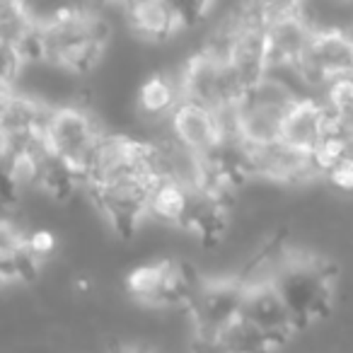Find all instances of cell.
I'll list each match as a JSON object with an SVG mask.
<instances>
[{
  "label": "cell",
  "mask_w": 353,
  "mask_h": 353,
  "mask_svg": "<svg viewBox=\"0 0 353 353\" xmlns=\"http://www.w3.org/2000/svg\"><path fill=\"white\" fill-rule=\"evenodd\" d=\"M252 8L261 12V17L266 15H276V12L283 10H295V8H303L305 0H245Z\"/></svg>",
  "instance_id": "cb8c5ba5"
},
{
  "label": "cell",
  "mask_w": 353,
  "mask_h": 353,
  "mask_svg": "<svg viewBox=\"0 0 353 353\" xmlns=\"http://www.w3.org/2000/svg\"><path fill=\"white\" fill-rule=\"evenodd\" d=\"M179 102H182L179 80H172L165 73L148 75L136 94L138 109L148 119H170Z\"/></svg>",
  "instance_id": "ac0fdd59"
},
{
  "label": "cell",
  "mask_w": 353,
  "mask_h": 353,
  "mask_svg": "<svg viewBox=\"0 0 353 353\" xmlns=\"http://www.w3.org/2000/svg\"><path fill=\"white\" fill-rule=\"evenodd\" d=\"M112 25L104 15L85 6H59L41 17L44 63L70 75H90L107 51Z\"/></svg>",
  "instance_id": "6da1fadb"
},
{
  "label": "cell",
  "mask_w": 353,
  "mask_h": 353,
  "mask_svg": "<svg viewBox=\"0 0 353 353\" xmlns=\"http://www.w3.org/2000/svg\"><path fill=\"white\" fill-rule=\"evenodd\" d=\"M94 3H99V6H112V8H121V10H126L131 3H136V0H94Z\"/></svg>",
  "instance_id": "484cf974"
},
{
  "label": "cell",
  "mask_w": 353,
  "mask_h": 353,
  "mask_svg": "<svg viewBox=\"0 0 353 353\" xmlns=\"http://www.w3.org/2000/svg\"><path fill=\"white\" fill-rule=\"evenodd\" d=\"M155 182V176L131 174L114 179V182L92 184L88 187V194L114 230V235L121 240H131L141 223L150 216V199Z\"/></svg>",
  "instance_id": "5b68a950"
},
{
  "label": "cell",
  "mask_w": 353,
  "mask_h": 353,
  "mask_svg": "<svg viewBox=\"0 0 353 353\" xmlns=\"http://www.w3.org/2000/svg\"><path fill=\"white\" fill-rule=\"evenodd\" d=\"M329 126H332V114H329L327 104L317 97L303 94L285 117L281 141L312 155L322 138L327 136Z\"/></svg>",
  "instance_id": "5bb4252c"
},
{
  "label": "cell",
  "mask_w": 353,
  "mask_h": 353,
  "mask_svg": "<svg viewBox=\"0 0 353 353\" xmlns=\"http://www.w3.org/2000/svg\"><path fill=\"white\" fill-rule=\"evenodd\" d=\"M339 3H351V0H339Z\"/></svg>",
  "instance_id": "4316f807"
},
{
  "label": "cell",
  "mask_w": 353,
  "mask_h": 353,
  "mask_svg": "<svg viewBox=\"0 0 353 353\" xmlns=\"http://www.w3.org/2000/svg\"><path fill=\"white\" fill-rule=\"evenodd\" d=\"M266 46H269V65L271 73H288L295 75L300 59L312 39V22L305 17L303 8L283 10L276 15H266Z\"/></svg>",
  "instance_id": "8fae6325"
},
{
  "label": "cell",
  "mask_w": 353,
  "mask_h": 353,
  "mask_svg": "<svg viewBox=\"0 0 353 353\" xmlns=\"http://www.w3.org/2000/svg\"><path fill=\"white\" fill-rule=\"evenodd\" d=\"M51 109L44 102L30 94L3 90V109H0V131L3 145L8 148H30V150H46L44 136L49 126Z\"/></svg>",
  "instance_id": "9c48e42d"
},
{
  "label": "cell",
  "mask_w": 353,
  "mask_h": 353,
  "mask_svg": "<svg viewBox=\"0 0 353 353\" xmlns=\"http://www.w3.org/2000/svg\"><path fill=\"white\" fill-rule=\"evenodd\" d=\"M27 235L22 225L6 218L3 221V232H0V276L3 283L10 285H30L39 279L41 274V259L30 250Z\"/></svg>",
  "instance_id": "9a60e30c"
},
{
  "label": "cell",
  "mask_w": 353,
  "mask_h": 353,
  "mask_svg": "<svg viewBox=\"0 0 353 353\" xmlns=\"http://www.w3.org/2000/svg\"><path fill=\"white\" fill-rule=\"evenodd\" d=\"M327 182L339 192H353V152L327 172Z\"/></svg>",
  "instance_id": "7402d4cb"
},
{
  "label": "cell",
  "mask_w": 353,
  "mask_h": 353,
  "mask_svg": "<svg viewBox=\"0 0 353 353\" xmlns=\"http://www.w3.org/2000/svg\"><path fill=\"white\" fill-rule=\"evenodd\" d=\"M184 230L192 232L196 242L206 250L218 247L230 228V199L194 189V201L184 221Z\"/></svg>",
  "instance_id": "2e32d148"
},
{
  "label": "cell",
  "mask_w": 353,
  "mask_h": 353,
  "mask_svg": "<svg viewBox=\"0 0 353 353\" xmlns=\"http://www.w3.org/2000/svg\"><path fill=\"white\" fill-rule=\"evenodd\" d=\"M339 266L324 256H283L271 274L276 290L293 314L298 332L332 314Z\"/></svg>",
  "instance_id": "7a4b0ae2"
},
{
  "label": "cell",
  "mask_w": 353,
  "mask_h": 353,
  "mask_svg": "<svg viewBox=\"0 0 353 353\" xmlns=\"http://www.w3.org/2000/svg\"><path fill=\"white\" fill-rule=\"evenodd\" d=\"M114 353H160L152 346H119Z\"/></svg>",
  "instance_id": "d4e9b609"
},
{
  "label": "cell",
  "mask_w": 353,
  "mask_h": 353,
  "mask_svg": "<svg viewBox=\"0 0 353 353\" xmlns=\"http://www.w3.org/2000/svg\"><path fill=\"white\" fill-rule=\"evenodd\" d=\"M133 37L148 44H165L184 30L172 0H136L123 10Z\"/></svg>",
  "instance_id": "4fadbf2b"
},
{
  "label": "cell",
  "mask_w": 353,
  "mask_h": 353,
  "mask_svg": "<svg viewBox=\"0 0 353 353\" xmlns=\"http://www.w3.org/2000/svg\"><path fill=\"white\" fill-rule=\"evenodd\" d=\"M102 136L104 131L88 109L78 104H63V107L51 109L44 148L49 155L65 162L83 179V184H88L90 167H92Z\"/></svg>",
  "instance_id": "277c9868"
},
{
  "label": "cell",
  "mask_w": 353,
  "mask_h": 353,
  "mask_svg": "<svg viewBox=\"0 0 353 353\" xmlns=\"http://www.w3.org/2000/svg\"><path fill=\"white\" fill-rule=\"evenodd\" d=\"M179 88L182 97L194 99L199 104L216 109H228L245 94V85L237 78L230 61L218 54H211L208 49H201L184 63L179 73Z\"/></svg>",
  "instance_id": "8992f818"
},
{
  "label": "cell",
  "mask_w": 353,
  "mask_h": 353,
  "mask_svg": "<svg viewBox=\"0 0 353 353\" xmlns=\"http://www.w3.org/2000/svg\"><path fill=\"white\" fill-rule=\"evenodd\" d=\"M322 102L327 104L336 126L353 138V75L351 78H339L332 85H327Z\"/></svg>",
  "instance_id": "44dd1931"
},
{
  "label": "cell",
  "mask_w": 353,
  "mask_h": 353,
  "mask_svg": "<svg viewBox=\"0 0 353 353\" xmlns=\"http://www.w3.org/2000/svg\"><path fill=\"white\" fill-rule=\"evenodd\" d=\"M300 97L303 94L281 80L279 73H269L256 85L247 88L245 94L232 104L235 136L247 145H269L281 141L285 117Z\"/></svg>",
  "instance_id": "3957f363"
},
{
  "label": "cell",
  "mask_w": 353,
  "mask_h": 353,
  "mask_svg": "<svg viewBox=\"0 0 353 353\" xmlns=\"http://www.w3.org/2000/svg\"><path fill=\"white\" fill-rule=\"evenodd\" d=\"M247 281L237 276L225 279H208L201 281L196 298L192 307L187 310L192 314L194 332L196 339H213L223 332L230 322H235L245 310Z\"/></svg>",
  "instance_id": "ba28073f"
},
{
  "label": "cell",
  "mask_w": 353,
  "mask_h": 353,
  "mask_svg": "<svg viewBox=\"0 0 353 353\" xmlns=\"http://www.w3.org/2000/svg\"><path fill=\"white\" fill-rule=\"evenodd\" d=\"M162 274H165V259L160 261H148L126 274V290L133 300L143 305H155V298L160 293Z\"/></svg>",
  "instance_id": "ffe728a7"
},
{
  "label": "cell",
  "mask_w": 353,
  "mask_h": 353,
  "mask_svg": "<svg viewBox=\"0 0 353 353\" xmlns=\"http://www.w3.org/2000/svg\"><path fill=\"white\" fill-rule=\"evenodd\" d=\"M242 314L269 339L276 351H281L298 334V324H295L288 305L283 303V298H281V293L276 290L271 279L247 281V295H245V310H242Z\"/></svg>",
  "instance_id": "30bf717a"
},
{
  "label": "cell",
  "mask_w": 353,
  "mask_h": 353,
  "mask_svg": "<svg viewBox=\"0 0 353 353\" xmlns=\"http://www.w3.org/2000/svg\"><path fill=\"white\" fill-rule=\"evenodd\" d=\"M194 201V187L187 182H179L174 176H162L152 187L150 199V216L160 218L172 225H184L187 213Z\"/></svg>",
  "instance_id": "e0dca14e"
},
{
  "label": "cell",
  "mask_w": 353,
  "mask_h": 353,
  "mask_svg": "<svg viewBox=\"0 0 353 353\" xmlns=\"http://www.w3.org/2000/svg\"><path fill=\"white\" fill-rule=\"evenodd\" d=\"M353 75V30L314 27L312 39L295 68V78L307 88L324 90L339 78Z\"/></svg>",
  "instance_id": "52a82bcc"
},
{
  "label": "cell",
  "mask_w": 353,
  "mask_h": 353,
  "mask_svg": "<svg viewBox=\"0 0 353 353\" xmlns=\"http://www.w3.org/2000/svg\"><path fill=\"white\" fill-rule=\"evenodd\" d=\"M37 187H39L51 201L68 203V201H73L78 189L85 187V184H83V179L65 165V162H61L59 157L46 152L44 162H41V172H39V182H37Z\"/></svg>",
  "instance_id": "d6986e66"
},
{
  "label": "cell",
  "mask_w": 353,
  "mask_h": 353,
  "mask_svg": "<svg viewBox=\"0 0 353 353\" xmlns=\"http://www.w3.org/2000/svg\"><path fill=\"white\" fill-rule=\"evenodd\" d=\"M27 245H30V250L34 252L41 261H44L46 256H51L56 252L59 240H56V235L51 230L39 228V230H30V235H27Z\"/></svg>",
  "instance_id": "603a6c76"
},
{
  "label": "cell",
  "mask_w": 353,
  "mask_h": 353,
  "mask_svg": "<svg viewBox=\"0 0 353 353\" xmlns=\"http://www.w3.org/2000/svg\"><path fill=\"white\" fill-rule=\"evenodd\" d=\"M167 121H170V136L196 155H206L216 150L223 141H228L221 112L194 102V99L182 97V102L176 104Z\"/></svg>",
  "instance_id": "7c38bea8"
}]
</instances>
